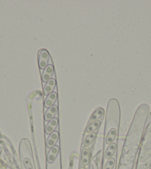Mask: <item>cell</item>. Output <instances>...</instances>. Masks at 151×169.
I'll return each mask as SVG.
<instances>
[{
    "instance_id": "obj_1",
    "label": "cell",
    "mask_w": 151,
    "mask_h": 169,
    "mask_svg": "<svg viewBox=\"0 0 151 169\" xmlns=\"http://www.w3.org/2000/svg\"><path fill=\"white\" fill-rule=\"evenodd\" d=\"M49 58H50V55H49L48 52L46 49H42L39 51V66L41 69H45L47 67V64H48Z\"/></svg>"
},
{
    "instance_id": "obj_2",
    "label": "cell",
    "mask_w": 151,
    "mask_h": 169,
    "mask_svg": "<svg viewBox=\"0 0 151 169\" xmlns=\"http://www.w3.org/2000/svg\"><path fill=\"white\" fill-rule=\"evenodd\" d=\"M53 73H54L53 66L52 64L47 65V67L44 69L42 75V82L47 83L49 80H50V79L52 78Z\"/></svg>"
},
{
    "instance_id": "obj_3",
    "label": "cell",
    "mask_w": 151,
    "mask_h": 169,
    "mask_svg": "<svg viewBox=\"0 0 151 169\" xmlns=\"http://www.w3.org/2000/svg\"><path fill=\"white\" fill-rule=\"evenodd\" d=\"M59 152V147L58 145H54L50 148L48 154H47V162L48 163H53L55 159H57V156H58Z\"/></svg>"
},
{
    "instance_id": "obj_4",
    "label": "cell",
    "mask_w": 151,
    "mask_h": 169,
    "mask_svg": "<svg viewBox=\"0 0 151 169\" xmlns=\"http://www.w3.org/2000/svg\"><path fill=\"white\" fill-rule=\"evenodd\" d=\"M57 93L56 92H53L47 96V98L45 101V104H44V105H45V107H46V108H50V107L53 106L54 103H55L56 101H57Z\"/></svg>"
},
{
    "instance_id": "obj_5",
    "label": "cell",
    "mask_w": 151,
    "mask_h": 169,
    "mask_svg": "<svg viewBox=\"0 0 151 169\" xmlns=\"http://www.w3.org/2000/svg\"><path fill=\"white\" fill-rule=\"evenodd\" d=\"M56 87V80L54 78H51L46 83L45 86L44 87V94L45 96H48L49 94L53 92V89Z\"/></svg>"
},
{
    "instance_id": "obj_6",
    "label": "cell",
    "mask_w": 151,
    "mask_h": 169,
    "mask_svg": "<svg viewBox=\"0 0 151 169\" xmlns=\"http://www.w3.org/2000/svg\"><path fill=\"white\" fill-rule=\"evenodd\" d=\"M58 125V119L57 118H53L48 122L47 125L45 128V133L47 135H50L53 132L56 130V128H57Z\"/></svg>"
},
{
    "instance_id": "obj_7",
    "label": "cell",
    "mask_w": 151,
    "mask_h": 169,
    "mask_svg": "<svg viewBox=\"0 0 151 169\" xmlns=\"http://www.w3.org/2000/svg\"><path fill=\"white\" fill-rule=\"evenodd\" d=\"M58 140H59V133L57 131L53 132L47 139V147L48 148H51L52 147H53L56 145Z\"/></svg>"
},
{
    "instance_id": "obj_8",
    "label": "cell",
    "mask_w": 151,
    "mask_h": 169,
    "mask_svg": "<svg viewBox=\"0 0 151 169\" xmlns=\"http://www.w3.org/2000/svg\"><path fill=\"white\" fill-rule=\"evenodd\" d=\"M57 113V105H53L50 108H48V110H47V112H45V120L46 121H50L51 119L54 118V116H56V114Z\"/></svg>"
},
{
    "instance_id": "obj_9",
    "label": "cell",
    "mask_w": 151,
    "mask_h": 169,
    "mask_svg": "<svg viewBox=\"0 0 151 169\" xmlns=\"http://www.w3.org/2000/svg\"><path fill=\"white\" fill-rule=\"evenodd\" d=\"M103 114H104V110H103L102 108L96 109L94 113L92 114V116H91L89 122L92 123V122H94V121L99 120V118H101V116H103Z\"/></svg>"
},
{
    "instance_id": "obj_10",
    "label": "cell",
    "mask_w": 151,
    "mask_h": 169,
    "mask_svg": "<svg viewBox=\"0 0 151 169\" xmlns=\"http://www.w3.org/2000/svg\"><path fill=\"white\" fill-rule=\"evenodd\" d=\"M116 136V128H111L110 131L108 132V135L106 137V144L110 145L113 143V142L115 140Z\"/></svg>"
},
{
    "instance_id": "obj_11",
    "label": "cell",
    "mask_w": 151,
    "mask_h": 169,
    "mask_svg": "<svg viewBox=\"0 0 151 169\" xmlns=\"http://www.w3.org/2000/svg\"><path fill=\"white\" fill-rule=\"evenodd\" d=\"M116 149V145L115 143H112L109 145V147L107 149L106 152H105V158L108 159H110L115 154Z\"/></svg>"
},
{
    "instance_id": "obj_12",
    "label": "cell",
    "mask_w": 151,
    "mask_h": 169,
    "mask_svg": "<svg viewBox=\"0 0 151 169\" xmlns=\"http://www.w3.org/2000/svg\"><path fill=\"white\" fill-rule=\"evenodd\" d=\"M100 124H101V121H99V120H97L96 121H94V122L90 123V124H89V126L87 128V129H86V132H87V133H94V132L96 131V129H98V128H99Z\"/></svg>"
},
{
    "instance_id": "obj_13",
    "label": "cell",
    "mask_w": 151,
    "mask_h": 169,
    "mask_svg": "<svg viewBox=\"0 0 151 169\" xmlns=\"http://www.w3.org/2000/svg\"><path fill=\"white\" fill-rule=\"evenodd\" d=\"M95 137H96V133H90V134H88L87 136L85 137V139L83 141V144L85 146H88L90 145L93 142V141L94 140Z\"/></svg>"
},
{
    "instance_id": "obj_14",
    "label": "cell",
    "mask_w": 151,
    "mask_h": 169,
    "mask_svg": "<svg viewBox=\"0 0 151 169\" xmlns=\"http://www.w3.org/2000/svg\"><path fill=\"white\" fill-rule=\"evenodd\" d=\"M82 162L84 165H87L89 163V151L84 149L82 154Z\"/></svg>"
},
{
    "instance_id": "obj_15",
    "label": "cell",
    "mask_w": 151,
    "mask_h": 169,
    "mask_svg": "<svg viewBox=\"0 0 151 169\" xmlns=\"http://www.w3.org/2000/svg\"><path fill=\"white\" fill-rule=\"evenodd\" d=\"M115 163H116L115 159H114V158H110V159H108V161L107 162L104 169H113Z\"/></svg>"
},
{
    "instance_id": "obj_16",
    "label": "cell",
    "mask_w": 151,
    "mask_h": 169,
    "mask_svg": "<svg viewBox=\"0 0 151 169\" xmlns=\"http://www.w3.org/2000/svg\"><path fill=\"white\" fill-rule=\"evenodd\" d=\"M23 164L25 167L26 169H33L32 163H31V160H30L29 158L25 157L23 159Z\"/></svg>"
},
{
    "instance_id": "obj_17",
    "label": "cell",
    "mask_w": 151,
    "mask_h": 169,
    "mask_svg": "<svg viewBox=\"0 0 151 169\" xmlns=\"http://www.w3.org/2000/svg\"><path fill=\"white\" fill-rule=\"evenodd\" d=\"M149 166V163H145L144 165H142L141 166V168H140V169H147V168H148Z\"/></svg>"
},
{
    "instance_id": "obj_18",
    "label": "cell",
    "mask_w": 151,
    "mask_h": 169,
    "mask_svg": "<svg viewBox=\"0 0 151 169\" xmlns=\"http://www.w3.org/2000/svg\"><path fill=\"white\" fill-rule=\"evenodd\" d=\"M80 169H85V168H83V167H82V168H80Z\"/></svg>"
}]
</instances>
